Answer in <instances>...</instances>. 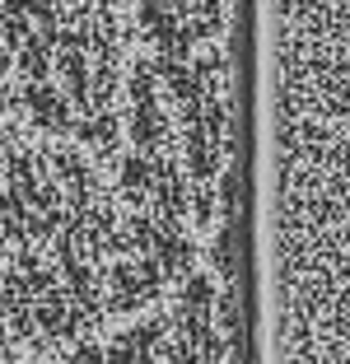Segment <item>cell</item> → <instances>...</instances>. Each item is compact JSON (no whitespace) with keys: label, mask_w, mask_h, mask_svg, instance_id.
<instances>
[{"label":"cell","mask_w":350,"mask_h":364,"mask_svg":"<svg viewBox=\"0 0 350 364\" xmlns=\"http://www.w3.org/2000/svg\"><path fill=\"white\" fill-rule=\"evenodd\" d=\"M127 0H0V117L80 154H122Z\"/></svg>","instance_id":"2"},{"label":"cell","mask_w":350,"mask_h":364,"mask_svg":"<svg viewBox=\"0 0 350 364\" xmlns=\"http://www.w3.org/2000/svg\"><path fill=\"white\" fill-rule=\"evenodd\" d=\"M136 19L145 43L154 47V65L191 61L196 52L229 38L224 0H136Z\"/></svg>","instance_id":"3"},{"label":"cell","mask_w":350,"mask_h":364,"mask_svg":"<svg viewBox=\"0 0 350 364\" xmlns=\"http://www.w3.org/2000/svg\"><path fill=\"white\" fill-rule=\"evenodd\" d=\"M117 215L80 150L0 117V364H43L103 336Z\"/></svg>","instance_id":"1"}]
</instances>
